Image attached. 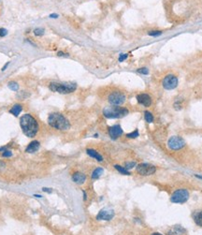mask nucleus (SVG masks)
<instances>
[{
	"label": "nucleus",
	"mask_w": 202,
	"mask_h": 235,
	"mask_svg": "<svg viewBox=\"0 0 202 235\" xmlns=\"http://www.w3.org/2000/svg\"><path fill=\"white\" fill-rule=\"evenodd\" d=\"M20 125L24 133L28 137H34L39 131V124H37V120L30 114H24L22 116Z\"/></svg>",
	"instance_id": "nucleus-1"
},
{
	"label": "nucleus",
	"mask_w": 202,
	"mask_h": 235,
	"mask_svg": "<svg viewBox=\"0 0 202 235\" xmlns=\"http://www.w3.org/2000/svg\"><path fill=\"white\" fill-rule=\"evenodd\" d=\"M48 122L50 124L51 127L56 129H60V130L68 129L70 127L68 119H65V116H63L61 113H58V112L51 113L50 116L48 118Z\"/></svg>",
	"instance_id": "nucleus-2"
},
{
	"label": "nucleus",
	"mask_w": 202,
	"mask_h": 235,
	"mask_svg": "<svg viewBox=\"0 0 202 235\" xmlns=\"http://www.w3.org/2000/svg\"><path fill=\"white\" fill-rule=\"evenodd\" d=\"M128 113V110L123 107L110 106L103 110V114L107 118H122Z\"/></svg>",
	"instance_id": "nucleus-3"
},
{
	"label": "nucleus",
	"mask_w": 202,
	"mask_h": 235,
	"mask_svg": "<svg viewBox=\"0 0 202 235\" xmlns=\"http://www.w3.org/2000/svg\"><path fill=\"white\" fill-rule=\"evenodd\" d=\"M77 88L75 83H52L50 84V89L53 92H58L61 94H69Z\"/></svg>",
	"instance_id": "nucleus-4"
},
{
	"label": "nucleus",
	"mask_w": 202,
	"mask_h": 235,
	"mask_svg": "<svg viewBox=\"0 0 202 235\" xmlns=\"http://www.w3.org/2000/svg\"><path fill=\"white\" fill-rule=\"evenodd\" d=\"M189 199V192L186 189H179L174 192L170 198L173 203H184Z\"/></svg>",
	"instance_id": "nucleus-5"
},
{
	"label": "nucleus",
	"mask_w": 202,
	"mask_h": 235,
	"mask_svg": "<svg viewBox=\"0 0 202 235\" xmlns=\"http://www.w3.org/2000/svg\"><path fill=\"white\" fill-rule=\"evenodd\" d=\"M155 171L156 169L155 166L150 165V164L147 163H141L137 166V172L140 175H144V176L152 175V174H154L155 172Z\"/></svg>",
	"instance_id": "nucleus-6"
},
{
	"label": "nucleus",
	"mask_w": 202,
	"mask_h": 235,
	"mask_svg": "<svg viewBox=\"0 0 202 235\" xmlns=\"http://www.w3.org/2000/svg\"><path fill=\"white\" fill-rule=\"evenodd\" d=\"M185 144V141L183 138L179 137V136H173L167 141V145L171 150H179L183 148Z\"/></svg>",
	"instance_id": "nucleus-7"
},
{
	"label": "nucleus",
	"mask_w": 202,
	"mask_h": 235,
	"mask_svg": "<svg viewBox=\"0 0 202 235\" xmlns=\"http://www.w3.org/2000/svg\"><path fill=\"white\" fill-rule=\"evenodd\" d=\"M177 85H178V79L176 76H174L172 74L166 76L163 80V86L167 90H172L174 88H176Z\"/></svg>",
	"instance_id": "nucleus-8"
},
{
	"label": "nucleus",
	"mask_w": 202,
	"mask_h": 235,
	"mask_svg": "<svg viewBox=\"0 0 202 235\" xmlns=\"http://www.w3.org/2000/svg\"><path fill=\"white\" fill-rule=\"evenodd\" d=\"M108 99L111 105H122L125 101V96L121 92H113L109 96Z\"/></svg>",
	"instance_id": "nucleus-9"
},
{
	"label": "nucleus",
	"mask_w": 202,
	"mask_h": 235,
	"mask_svg": "<svg viewBox=\"0 0 202 235\" xmlns=\"http://www.w3.org/2000/svg\"><path fill=\"white\" fill-rule=\"evenodd\" d=\"M114 216V211L111 209H103L96 216L97 220H111Z\"/></svg>",
	"instance_id": "nucleus-10"
},
{
	"label": "nucleus",
	"mask_w": 202,
	"mask_h": 235,
	"mask_svg": "<svg viewBox=\"0 0 202 235\" xmlns=\"http://www.w3.org/2000/svg\"><path fill=\"white\" fill-rule=\"evenodd\" d=\"M109 134H110L111 138L113 140H116L117 138H119L123 134V129L121 128V125H115L113 127H111L109 128Z\"/></svg>",
	"instance_id": "nucleus-11"
},
{
	"label": "nucleus",
	"mask_w": 202,
	"mask_h": 235,
	"mask_svg": "<svg viewBox=\"0 0 202 235\" xmlns=\"http://www.w3.org/2000/svg\"><path fill=\"white\" fill-rule=\"evenodd\" d=\"M137 100L139 104L143 105L145 107H149L152 104V99L151 97L147 94H140L137 97Z\"/></svg>",
	"instance_id": "nucleus-12"
},
{
	"label": "nucleus",
	"mask_w": 202,
	"mask_h": 235,
	"mask_svg": "<svg viewBox=\"0 0 202 235\" xmlns=\"http://www.w3.org/2000/svg\"><path fill=\"white\" fill-rule=\"evenodd\" d=\"M72 180H73V181H74L76 184L81 185V184H83V183L85 182L86 176H85V174L81 173V172H76V173L73 174Z\"/></svg>",
	"instance_id": "nucleus-13"
},
{
	"label": "nucleus",
	"mask_w": 202,
	"mask_h": 235,
	"mask_svg": "<svg viewBox=\"0 0 202 235\" xmlns=\"http://www.w3.org/2000/svg\"><path fill=\"white\" fill-rule=\"evenodd\" d=\"M40 148V143L39 141H32V143L26 147V152L27 153H34L36 151H37Z\"/></svg>",
	"instance_id": "nucleus-14"
},
{
	"label": "nucleus",
	"mask_w": 202,
	"mask_h": 235,
	"mask_svg": "<svg viewBox=\"0 0 202 235\" xmlns=\"http://www.w3.org/2000/svg\"><path fill=\"white\" fill-rule=\"evenodd\" d=\"M86 152H87V154H88L90 156L96 158V160H98V161H102V160H103L102 156L98 154V153H97L96 150H94V149H87Z\"/></svg>",
	"instance_id": "nucleus-15"
},
{
	"label": "nucleus",
	"mask_w": 202,
	"mask_h": 235,
	"mask_svg": "<svg viewBox=\"0 0 202 235\" xmlns=\"http://www.w3.org/2000/svg\"><path fill=\"white\" fill-rule=\"evenodd\" d=\"M185 233H186V231L180 226H175L171 231H168V234H185Z\"/></svg>",
	"instance_id": "nucleus-16"
},
{
	"label": "nucleus",
	"mask_w": 202,
	"mask_h": 235,
	"mask_svg": "<svg viewBox=\"0 0 202 235\" xmlns=\"http://www.w3.org/2000/svg\"><path fill=\"white\" fill-rule=\"evenodd\" d=\"M194 220L196 225L202 227V211L196 213L194 215Z\"/></svg>",
	"instance_id": "nucleus-17"
},
{
	"label": "nucleus",
	"mask_w": 202,
	"mask_h": 235,
	"mask_svg": "<svg viewBox=\"0 0 202 235\" xmlns=\"http://www.w3.org/2000/svg\"><path fill=\"white\" fill-rule=\"evenodd\" d=\"M22 110H23V108H22V105L20 104H16L12 107V110L9 111L10 113H12L14 116H18L19 115V113L22 112Z\"/></svg>",
	"instance_id": "nucleus-18"
},
{
	"label": "nucleus",
	"mask_w": 202,
	"mask_h": 235,
	"mask_svg": "<svg viewBox=\"0 0 202 235\" xmlns=\"http://www.w3.org/2000/svg\"><path fill=\"white\" fill-rule=\"evenodd\" d=\"M103 169L102 168H97L96 169V170L93 172V174H92V178L93 179H97V178H99L101 175H102V173H103Z\"/></svg>",
	"instance_id": "nucleus-19"
},
{
	"label": "nucleus",
	"mask_w": 202,
	"mask_h": 235,
	"mask_svg": "<svg viewBox=\"0 0 202 235\" xmlns=\"http://www.w3.org/2000/svg\"><path fill=\"white\" fill-rule=\"evenodd\" d=\"M114 167H115L116 170H117L119 172H121L122 174H124V175H129V174H130V172H129L125 168H123V167L119 166V165H114Z\"/></svg>",
	"instance_id": "nucleus-20"
},
{
	"label": "nucleus",
	"mask_w": 202,
	"mask_h": 235,
	"mask_svg": "<svg viewBox=\"0 0 202 235\" xmlns=\"http://www.w3.org/2000/svg\"><path fill=\"white\" fill-rule=\"evenodd\" d=\"M144 118L148 123H152V121H154V116H152V114L150 112H144Z\"/></svg>",
	"instance_id": "nucleus-21"
},
{
	"label": "nucleus",
	"mask_w": 202,
	"mask_h": 235,
	"mask_svg": "<svg viewBox=\"0 0 202 235\" xmlns=\"http://www.w3.org/2000/svg\"><path fill=\"white\" fill-rule=\"evenodd\" d=\"M9 88L12 89V91H17L19 89V85H18V84L13 83V81H10V83L9 84Z\"/></svg>",
	"instance_id": "nucleus-22"
},
{
	"label": "nucleus",
	"mask_w": 202,
	"mask_h": 235,
	"mask_svg": "<svg viewBox=\"0 0 202 235\" xmlns=\"http://www.w3.org/2000/svg\"><path fill=\"white\" fill-rule=\"evenodd\" d=\"M135 166H136V162H127V163H125L124 168L127 169V170H130V169H133Z\"/></svg>",
	"instance_id": "nucleus-23"
},
{
	"label": "nucleus",
	"mask_w": 202,
	"mask_h": 235,
	"mask_svg": "<svg viewBox=\"0 0 202 235\" xmlns=\"http://www.w3.org/2000/svg\"><path fill=\"white\" fill-rule=\"evenodd\" d=\"M148 34L150 36H152V37H156V36H159L162 34V31H158V30H154V31H150Z\"/></svg>",
	"instance_id": "nucleus-24"
},
{
	"label": "nucleus",
	"mask_w": 202,
	"mask_h": 235,
	"mask_svg": "<svg viewBox=\"0 0 202 235\" xmlns=\"http://www.w3.org/2000/svg\"><path fill=\"white\" fill-rule=\"evenodd\" d=\"M34 33H35L36 36H42L43 34H44V30H43L42 28H36L34 30Z\"/></svg>",
	"instance_id": "nucleus-25"
},
{
	"label": "nucleus",
	"mask_w": 202,
	"mask_h": 235,
	"mask_svg": "<svg viewBox=\"0 0 202 235\" xmlns=\"http://www.w3.org/2000/svg\"><path fill=\"white\" fill-rule=\"evenodd\" d=\"M138 72L141 73V74H144V75H147V74H149V70H148V68H141L138 69Z\"/></svg>",
	"instance_id": "nucleus-26"
},
{
	"label": "nucleus",
	"mask_w": 202,
	"mask_h": 235,
	"mask_svg": "<svg viewBox=\"0 0 202 235\" xmlns=\"http://www.w3.org/2000/svg\"><path fill=\"white\" fill-rule=\"evenodd\" d=\"M127 136L128 138H137L138 136H139V131H138V130H135L134 132L129 133V134H127Z\"/></svg>",
	"instance_id": "nucleus-27"
},
{
	"label": "nucleus",
	"mask_w": 202,
	"mask_h": 235,
	"mask_svg": "<svg viewBox=\"0 0 202 235\" xmlns=\"http://www.w3.org/2000/svg\"><path fill=\"white\" fill-rule=\"evenodd\" d=\"M127 56H128V54H127V53H121V56H120V57H119V61L123 62L124 60L127 58Z\"/></svg>",
	"instance_id": "nucleus-28"
},
{
	"label": "nucleus",
	"mask_w": 202,
	"mask_h": 235,
	"mask_svg": "<svg viewBox=\"0 0 202 235\" xmlns=\"http://www.w3.org/2000/svg\"><path fill=\"white\" fill-rule=\"evenodd\" d=\"M7 34H8L7 29H5V28H0V37H5Z\"/></svg>",
	"instance_id": "nucleus-29"
},
{
	"label": "nucleus",
	"mask_w": 202,
	"mask_h": 235,
	"mask_svg": "<svg viewBox=\"0 0 202 235\" xmlns=\"http://www.w3.org/2000/svg\"><path fill=\"white\" fill-rule=\"evenodd\" d=\"M12 156V153L10 151H5L3 153V156L4 157H9V156Z\"/></svg>",
	"instance_id": "nucleus-30"
},
{
	"label": "nucleus",
	"mask_w": 202,
	"mask_h": 235,
	"mask_svg": "<svg viewBox=\"0 0 202 235\" xmlns=\"http://www.w3.org/2000/svg\"><path fill=\"white\" fill-rule=\"evenodd\" d=\"M43 191H45V192H48V193H52V189L51 188H47V187H43L42 188Z\"/></svg>",
	"instance_id": "nucleus-31"
},
{
	"label": "nucleus",
	"mask_w": 202,
	"mask_h": 235,
	"mask_svg": "<svg viewBox=\"0 0 202 235\" xmlns=\"http://www.w3.org/2000/svg\"><path fill=\"white\" fill-rule=\"evenodd\" d=\"M50 17H51V18H57V17H58V15H57V14H51V15H50Z\"/></svg>",
	"instance_id": "nucleus-32"
},
{
	"label": "nucleus",
	"mask_w": 202,
	"mask_h": 235,
	"mask_svg": "<svg viewBox=\"0 0 202 235\" xmlns=\"http://www.w3.org/2000/svg\"><path fill=\"white\" fill-rule=\"evenodd\" d=\"M4 166H5V163L0 161V168H4Z\"/></svg>",
	"instance_id": "nucleus-33"
},
{
	"label": "nucleus",
	"mask_w": 202,
	"mask_h": 235,
	"mask_svg": "<svg viewBox=\"0 0 202 235\" xmlns=\"http://www.w3.org/2000/svg\"><path fill=\"white\" fill-rule=\"evenodd\" d=\"M8 65H9V63H8V64H6V65H5V66H4V67H3V68H2V70H5V69H6V68H7V67H8Z\"/></svg>",
	"instance_id": "nucleus-34"
},
{
	"label": "nucleus",
	"mask_w": 202,
	"mask_h": 235,
	"mask_svg": "<svg viewBox=\"0 0 202 235\" xmlns=\"http://www.w3.org/2000/svg\"><path fill=\"white\" fill-rule=\"evenodd\" d=\"M35 197H37V198H41V196L40 195H34Z\"/></svg>",
	"instance_id": "nucleus-35"
},
{
	"label": "nucleus",
	"mask_w": 202,
	"mask_h": 235,
	"mask_svg": "<svg viewBox=\"0 0 202 235\" xmlns=\"http://www.w3.org/2000/svg\"><path fill=\"white\" fill-rule=\"evenodd\" d=\"M1 150H5L4 147H1V148H0V151H1Z\"/></svg>",
	"instance_id": "nucleus-36"
},
{
	"label": "nucleus",
	"mask_w": 202,
	"mask_h": 235,
	"mask_svg": "<svg viewBox=\"0 0 202 235\" xmlns=\"http://www.w3.org/2000/svg\"><path fill=\"white\" fill-rule=\"evenodd\" d=\"M196 177H198V178H200V179H202V176H196Z\"/></svg>",
	"instance_id": "nucleus-37"
}]
</instances>
